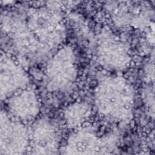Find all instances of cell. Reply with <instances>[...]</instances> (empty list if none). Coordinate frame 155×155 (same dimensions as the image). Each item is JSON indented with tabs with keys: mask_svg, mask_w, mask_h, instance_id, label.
<instances>
[{
	"mask_svg": "<svg viewBox=\"0 0 155 155\" xmlns=\"http://www.w3.org/2000/svg\"><path fill=\"white\" fill-rule=\"evenodd\" d=\"M1 30L11 40L15 51L34 64L47 61L62 45L66 35L61 15L51 7L2 15Z\"/></svg>",
	"mask_w": 155,
	"mask_h": 155,
	"instance_id": "6da1fadb",
	"label": "cell"
},
{
	"mask_svg": "<svg viewBox=\"0 0 155 155\" xmlns=\"http://www.w3.org/2000/svg\"><path fill=\"white\" fill-rule=\"evenodd\" d=\"M135 93L124 78L107 76L101 78L96 87L94 104L97 112L115 122L127 124L133 117Z\"/></svg>",
	"mask_w": 155,
	"mask_h": 155,
	"instance_id": "7a4b0ae2",
	"label": "cell"
},
{
	"mask_svg": "<svg viewBox=\"0 0 155 155\" xmlns=\"http://www.w3.org/2000/svg\"><path fill=\"white\" fill-rule=\"evenodd\" d=\"M78 74L76 56L69 45H62L46 61L45 88L50 92H66L72 89Z\"/></svg>",
	"mask_w": 155,
	"mask_h": 155,
	"instance_id": "3957f363",
	"label": "cell"
},
{
	"mask_svg": "<svg viewBox=\"0 0 155 155\" xmlns=\"http://www.w3.org/2000/svg\"><path fill=\"white\" fill-rule=\"evenodd\" d=\"M119 136L114 132L99 136L91 126L82 127L73 130L68 136L64 151L68 154H109L116 150Z\"/></svg>",
	"mask_w": 155,
	"mask_h": 155,
	"instance_id": "277c9868",
	"label": "cell"
},
{
	"mask_svg": "<svg viewBox=\"0 0 155 155\" xmlns=\"http://www.w3.org/2000/svg\"><path fill=\"white\" fill-rule=\"evenodd\" d=\"M96 58L103 68L111 71L125 70L131 62L128 45L109 31H103L98 38Z\"/></svg>",
	"mask_w": 155,
	"mask_h": 155,
	"instance_id": "5b68a950",
	"label": "cell"
},
{
	"mask_svg": "<svg viewBox=\"0 0 155 155\" xmlns=\"http://www.w3.org/2000/svg\"><path fill=\"white\" fill-rule=\"evenodd\" d=\"M30 129L25 122L1 111L0 154H21L29 150Z\"/></svg>",
	"mask_w": 155,
	"mask_h": 155,
	"instance_id": "8992f818",
	"label": "cell"
},
{
	"mask_svg": "<svg viewBox=\"0 0 155 155\" xmlns=\"http://www.w3.org/2000/svg\"><path fill=\"white\" fill-rule=\"evenodd\" d=\"M30 129L29 150L32 154L58 153L61 143V133L56 124L48 117L36 120Z\"/></svg>",
	"mask_w": 155,
	"mask_h": 155,
	"instance_id": "52a82bcc",
	"label": "cell"
},
{
	"mask_svg": "<svg viewBox=\"0 0 155 155\" xmlns=\"http://www.w3.org/2000/svg\"><path fill=\"white\" fill-rule=\"evenodd\" d=\"M29 78L22 65L7 53H1L0 93L1 101L16 92L28 87Z\"/></svg>",
	"mask_w": 155,
	"mask_h": 155,
	"instance_id": "ba28073f",
	"label": "cell"
},
{
	"mask_svg": "<svg viewBox=\"0 0 155 155\" xmlns=\"http://www.w3.org/2000/svg\"><path fill=\"white\" fill-rule=\"evenodd\" d=\"M6 100V110L9 114L23 122L35 120L39 114V97L36 91L29 87L16 92Z\"/></svg>",
	"mask_w": 155,
	"mask_h": 155,
	"instance_id": "9c48e42d",
	"label": "cell"
},
{
	"mask_svg": "<svg viewBox=\"0 0 155 155\" xmlns=\"http://www.w3.org/2000/svg\"><path fill=\"white\" fill-rule=\"evenodd\" d=\"M91 111V105L84 101H77L69 104L62 113L65 127L74 130L82 127L90 117Z\"/></svg>",
	"mask_w": 155,
	"mask_h": 155,
	"instance_id": "30bf717a",
	"label": "cell"
}]
</instances>
